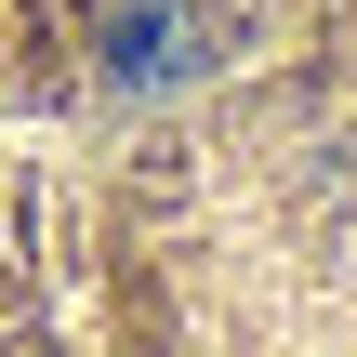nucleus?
Instances as JSON below:
<instances>
[{
  "mask_svg": "<svg viewBox=\"0 0 357 357\" xmlns=\"http://www.w3.org/2000/svg\"><path fill=\"white\" fill-rule=\"evenodd\" d=\"M185 66H212V13H199V0H132V13L106 26V79L159 93V79H185Z\"/></svg>",
  "mask_w": 357,
  "mask_h": 357,
  "instance_id": "1",
  "label": "nucleus"
}]
</instances>
